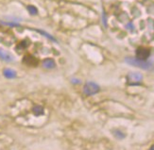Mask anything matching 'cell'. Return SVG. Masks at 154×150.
Returning a JSON list of instances; mask_svg holds the SVG:
<instances>
[{
    "instance_id": "7a4b0ae2",
    "label": "cell",
    "mask_w": 154,
    "mask_h": 150,
    "mask_svg": "<svg viewBox=\"0 0 154 150\" xmlns=\"http://www.w3.org/2000/svg\"><path fill=\"white\" fill-rule=\"evenodd\" d=\"M99 90V87L96 84V83H92V82H89L87 83L85 86H84V93L88 95H91V94H94L96 93L97 91Z\"/></svg>"
},
{
    "instance_id": "6da1fadb",
    "label": "cell",
    "mask_w": 154,
    "mask_h": 150,
    "mask_svg": "<svg viewBox=\"0 0 154 150\" xmlns=\"http://www.w3.org/2000/svg\"><path fill=\"white\" fill-rule=\"evenodd\" d=\"M126 63H129L131 65L136 66V67H140L142 69H149V68L152 67V64L149 61H146V60H141L138 58H126Z\"/></svg>"
},
{
    "instance_id": "52a82bcc",
    "label": "cell",
    "mask_w": 154,
    "mask_h": 150,
    "mask_svg": "<svg viewBox=\"0 0 154 150\" xmlns=\"http://www.w3.org/2000/svg\"><path fill=\"white\" fill-rule=\"evenodd\" d=\"M4 75L7 77V78H13L15 76V73L13 71H11V70H5L4 71Z\"/></svg>"
},
{
    "instance_id": "277c9868",
    "label": "cell",
    "mask_w": 154,
    "mask_h": 150,
    "mask_svg": "<svg viewBox=\"0 0 154 150\" xmlns=\"http://www.w3.org/2000/svg\"><path fill=\"white\" fill-rule=\"evenodd\" d=\"M136 53H137L138 59H141V60H146L149 56V50L148 48H143V47L138 48Z\"/></svg>"
},
{
    "instance_id": "ba28073f",
    "label": "cell",
    "mask_w": 154,
    "mask_h": 150,
    "mask_svg": "<svg viewBox=\"0 0 154 150\" xmlns=\"http://www.w3.org/2000/svg\"><path fill=\"white\" fill-rule=\"evenodd\" d=\"M28 8H29L28 10L29 11V12L31 13V14H36V13H37V10H36L35 7H33V6H29Z\"/></svg>"
},
{
    "instance_id": "3957f363",
    "label": "cell",
    "mask_w": 154,
    "mask_h": 150,
    "mask_svg": "<svg viewBox=\"0 0 154 150\" xmlns=\"http://www.w3.org/2000/svg\"><path fill=\"white\" fill-rule=\"evenodd\" d=\"M128 78L131 83L133 82H139L142 80V75L138 72H132L128 75Z\"/></svg>"
},
{
    "instance_id": "5b68a950",
    "label": "cell",
    "mask_w": 154,
    "mask_h": 150,
    "mask_svg": "<svg viewBox=\"0 0 154 150\" xmlns=\"http://www.w3.org/2000/svg\"><path fill=\"white\" fill-rule=\"evenodd\" d=\"M0 58H2L6 61H11V60H13L11 55H10L8 52L3 51V50H0Z\"/></svg>"
},
{
    "instance_id": "8992f818",
    "label": "cell",
    "mask_w": 154,
    "mask_h": 150,
    "mask_svg": "<svg viewBox=\"0 0 154 150\" xmlns=\"http://www.w3.org/2000/svg\"><path fill=\"white\" fill-rule=\"evenodd\" d=\"M44 66L45 68H48V69H50V68H53L55 66V63H54V61H53L52 60H45L44 61Z\"/></svg>"
}]
</instances>
